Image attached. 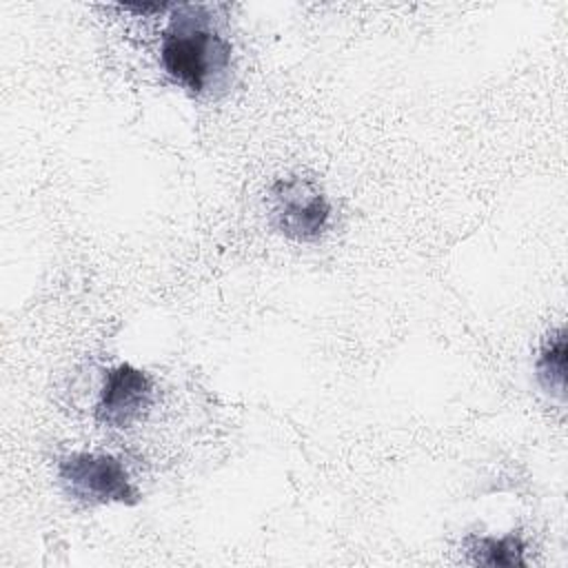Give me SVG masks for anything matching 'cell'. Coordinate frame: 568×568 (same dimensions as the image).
<instances>
[{"instance_id":"cell-1","label":"cell","mask_w":568,"mask_h":568,"mask_svg":"<svg viewBox=\"0 0 568 568\" xmlns=\"http://www.w3.org/2000/svg\"><path fill=\"white\" fill-rule=\"evenodd\" d=\"M173 9L160 42L164 71L193 95L222 89L231 73V42L215 29L206 7L180 4Z\"/></svg>"},{"instance_id":"cell-2","label":"cell","mask_w":568,"mask_h":568,"mask_svg":"<svg viewBox=\"0 0 568 568\" xmlns=\"http://www.w3.org/2000/svg\"><path fill=\"white\" fill-rule=\"evenodd\" d=\"M266 206L273 229L293 242H317L331 226L333 206L313 178H277L268 186Z\"/></svg>"},{"instance_id":"cell-3","label":"cell","mask_w":568,"mask_h":568,"mask_svg":"<svg viewBox=\"0 0 568 568\" xmlns=\"http://www.w3.org/2000/svg\"><path fill=\"white\" fill-rule=\"evenodd\" d=\"M58 479L69 497L84 504L135 506L142 497L122 462L104 453H69L60 457Z\"/></svg>"},{"instance_id":"cell-4","label":"cell","mask_w":568,"mask_h":568,"mask_svg":"<svg viewBox=\"0 0 568 568\" xmlns=\"http://www.w3.org/2000/svg\"><path fill=\"white\" fill-rule=\"evenodd\" d=\"M153 402V377L142 368L122 362L104 371L95 419L109 428H131L146 417Z\"/></svg>"},{"instance_id":"cell-5","label":"cell","mask_w":568,"mask_h":568,"mask_svg":"<svg viewBox=\"0 0 568 568\" xmlns=\"http://www.w3.org/2000/svg\"><path fill=\"white\" fill-rule=\"evenodd\" d=\"M566 355H568L566 328L559 326L548 335L535 362V375L539 386L550 397H557L561 402L566 399Z\"/></svg>"},{"instance_id":"cell-6","label":"cell","mask_w":568,"mask_h":568,"mask_svg":"<svg viewBox=\"0 0 568 568\" xmlns=\"http://www.w3.org/2000/svg\"><path fill=\"white\" fill-rule=\"evenodd\" d=\"M468 552L481 566H526V544L517 532L504 537H468Z\"/></svg>"}]
</instances>
